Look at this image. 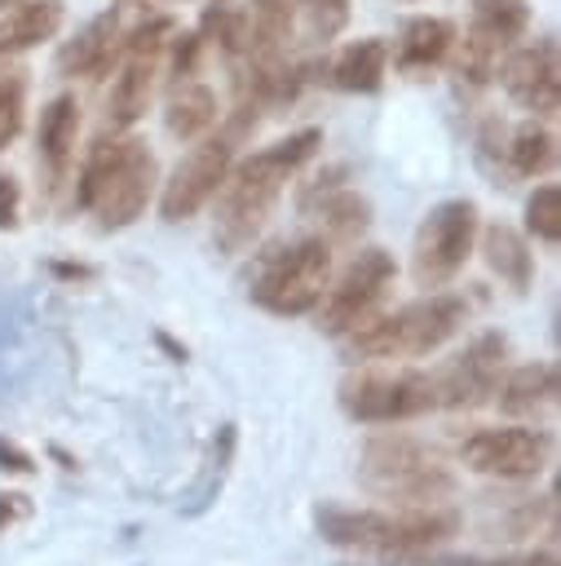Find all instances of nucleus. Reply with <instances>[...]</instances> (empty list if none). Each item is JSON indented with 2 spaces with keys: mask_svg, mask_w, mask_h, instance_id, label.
Wrapping results in <instances>:
<instances>
[{
  "mask_svg": "<svg viewBox=\"0 0 561 566\" xmlns=\"http://www.w3.org/2000/svg\"><path fill=\"white\" fill-rule=\"evenodd\" d=\"M322 146V128H296L261 150H252L243 164H230L216 199V217H212V239L225 252H247L261 230L269 226L287 181L318 155Z\"/></svg>",
  "mask_w": 561,
  "mask_h": 566,
  "instance_id": "obj_1",
  "label": "nucleus"
},
{
  "mask_svg": "<svg viewBox=\"0 0 561 566\" xmlns=\"http://www.w3.org/2000/svg\"><path fill=\"white\" fill-rule=\"evenodd\" d=\"M159 181V164L141 137H97L75 177V208L97 217V230H128Z\"/></svg>",
  "mask_w": 561,
  "mask_h": 566,
  "instance_id": "obj_2",
  "label": "nucleus"
},
{
  "mask_svg": "<svg viewBox=\"0 0 561 566\" xmlns=\"http://www.w3.org/2000/svg\"><path fill=\"white\" fill-rule=\"evenodd\" d=\"M358 486L402 509H437L455 495V473L437 447L411 433H375L358 455Z\"/></svg>",
  "mask_w": 561,
  "mask_h": 566,
  "instance_id": "obj_3",
  "label": "nucleus"
},
{
  "mask_svg": "<svg viewBox=\"0 0 561 566\" xmlns=\"http://www.w3.org/2000/svg\"><path fill=\"white\" fill-rule=\"evenodd\" d=\"M318 535L336 548L358 553H424L433 544H446L459 531L455 509H340L327 504L314 513Z\"/></svg>",
  "mask_w": 561,
  "mask_h": 566,
  "instance_id": "obj_4",
  "label": "nucleus"
},
{
  "mask_svg": "<svg viewBox=\"0 0 561 566\" xmlns=\"http://www.w3.org/2000/svg\"><path fill=\"white\" fill-rule=\"evenodd\" d=\"M468 323V301L455 292H428L393 314H371L349 327V349L362 358H424L442 349Z\"/></svg>",
  "mask_w": 561,
  "mask_h": 566,
  "instance_id": "obj_5",
  "label": "nucleus"
},
{
  "mask_svg": "<svg viewBox=\"0 0 561 566\" xmlns=\"http://www.w3.org/2000/svg\"><path fill=\"white\" fill-rule=\"evenodd\" d=\"M327 283H331V243L318 234V239H300L292 248L261 256L247 292L265 314L300 318L318 305Z\"/></svg>",
  "mask_w": 561,
  "mask_h": 566,
  "instance_id": "obj_6",
  "label": "nucleus"
},
{
  "mask_svg": "<svg viewBox=\"0 0 561 566\" xmlns=\"http://www.w3.org/2000/svg\"><path fill=\"white\" fill-rule=\"evenodd\" d=\"M481 230V212L473 199H442L437 208H428V217L415 230V248H411V274L420 287H446L464 261L473 256Z\"/></svg>",
  "mask_w": 561,
  "mask_h": 566,
  "instance_id": "obj_7",
  "label": "nucleus"
},
{
  "mask_svg": "<svg viewBox=\"0 0 561 566\" xmlns=\"http://www.w3.org/2000/svg\"><path fill=\"white\" fill-rule=\"evenodd\" d=\"M340 407L358 424H398L437 411L433 371H353L340 380Z\"/></svg>",
  "mask_w": 561,
  "mask_h": 566,
  "instance_id": "obj_8",
  "label": "nucleus"
},
{
  "mask_svg": "<svg viewBox=\"0 0 561 566\" xmlns=\"http://www.w3.org/2000/svg\"><path fill=\"white\" fill-rule=\"evenodd\" d=\"M393 279H398L393 256L384 248H362L345 265V274L322 287V296L314 305L318 310V327L322 332H349V327H358L362 318L375 314V305L384 301V292L393 287Z\"/></svg>",
  "mask_w": 561,
  "mask_h": 566,
  "instance_id": "obj_9",
  "label": "nucleus"
},
{
  "mask_svg": "<svg viewBox=\"0 0 561 566\" xmlns=\"http://www.w3.org/2000/svg\"><path fill=\"white\" fill-rule=\"evenodd\" d=\"M552 438L530 424H504V429H477L459 442V464L499 482L539 478L548 469Z\"/></svg>",
  "mask_w": 561,
  "mask_h": 566,
  "instance_id": "obj_10",
  "label": "nucleus"
},
{
  "mask_svg": "<svg viewBox=\"0 0 561 566\" xmlns=\"http://www.w3.org/2000/svg\"><path fill=\"white\" fill-rule=\"evenodd\" d=\"M504 367H508V336L504 332L473 336L446 367L433 371L437 407H455V411L486 407L504 380Z\"/></svg>",
  "mask_w": 561,
  "mask_h": 566,
  "instance_id": "obj_11",
  "label": "nucleus"
},
{
  "mask_svg": "<svg viewBox=\"0 0 561 566\" xmlns=\"http://www.w3.org/2000/svg\"><path fill=\"white\" fill-rule=\"evenodd\" d=\"M230 164H234V142H230L225 133H216V137H199L194 150L181 155L177 168H172V177L163 181L159 217L172 221V226L199 217V212L212 203V195L221 190Z\"/></svg>",
  "mask_w": 561,
  "mask_h": 566,
  "instance_id": "obj_12",
  "label": "nucleus"
},
{
  "mask_svg": "<svg viewBox=\"0 0 561 566\" xmlns=\"http://www.w3.org/2000/svg\"><path fill=\"white\" fill-rule=\"evenodd\" d=\"M499 84L508 88L512 102H521L530 115L552 119L561 111V66H557V40L539 35L517 49H504L499 57Z\"/></svg>",
  "mask_w": 561,
  "mask_h": 566,
  "instance_id": "obj_13",
  "label": "nucleus"
},
{
  "mask_svg": "<svg viewBox=\"0 0 561 566\" xmlns=\"http://www.w3.org/2000/svg\"><path fill=\"white\" fill-rule=\"evenodd\" d=\"M119 9H102L97 18H88L80 31H75V40H66L62 49H57V75H66V80H75V75H84V80H93V75H102L106 66H110V57L119 53Z\"/></svg>",
  "mask_w": 561,
  "mask_h": 566,
  "instance_id": "obj_14",
  "label": "nucleus"
},
{
  "mask_svg": "<svg viewBox=\"0 0 561 566\" xmlns=\"http://www.w3.org/2000/svg\"><path fill=\"white\" fill-rule=\"evenodd\" d=\"M455 22L451 18H437V13H415L402 22V35H398V71L406 75H424L433 71L437 62L451 57V44H455Z\"/></svg>",
  "mask_w": 561,
  "mask_h": 566,
  "instance_id": "obj_15",
  "label": "nucleus"
},
{
  "mask_svg": "<svg viewBox=\"0 0 561 566\" xmlns=\"http://www.w3.org/2000/svg\"><path fill=\"white\" fill-rule=\"evenodd\" d=\"M155 75H159V57H141V53H124L119 62V75L110 84V97H106V119L115 128H133L150 97H155Z\"/></svg>",
  "mask_w": 561,
  "mask_h": 566,
  "instance_id": "obj_16",
  "label": "nucleus"
},
{
  "mask_svg": "<svg viewBox=\"0 0 561 566\" xmlns=\"http://www.w3.org/2000/svg\"><path fill=\"white\" fill-rule=\"evenodd\" d=\"M389 75V44L380 35H362L353 44H345L336 53V62L327 66V80L340 93H380Z\"/></svg>",
  "mask_w": 561,
  "mask_h": 566,
  "instance_id": "obj_17",
  "label": "nucleus"
},
{
  "mask_svg": "<svg viewBox=\"0 0 561 566\" xmlns=\"http://www.w3.org/2000/svg\"><path fill=\"white\" fill-rule=\"evenodd\" d=\"M75 137H80V102L71 93H57L44 102L40 111V128H35V146L40 159L49 164L53 177H62L75 159Z\"/></svg>",
  "mask_w": 561,
  "mask_h": 566,
  "instance_id": "obj_18",
  "label": "nucleus"
},
{
  "mask_svg": "<svg viewBox=\"0 0 561 566\" xmlns=\"http://www.w3.org/2000/svg\"><path fill=\"white\" fill-rule=\"evenodd\" d=\"M62 27V0H18L0 18V62L53 40Z\"/></svg>",
  "mask_w": 561,
  "mask_h": 566,
  "instance_id": "obj_19",
  "label": "nucleus"
},
{
  "mask_svg": "<svg viewBox=\"0 0 561 566\" xmlns=\"http://www.w3.org/2000/svg\"><path fill=\"white\" fill-rule=\"evenodd\" d=\"M481 256H486L490 274H499V283H508L512 292H530V283H534V252H530L521 230H512L504 221L486 226L481 230Z\"/></svg>",
  "mask_w": 561,
  "mask_h": 566,
  "instance_id": "obj_20",
  "label": "nucleus"
},
{
  "mask_svg": "<svg viewBox=\"0 0 561 566\" xmlns=\"http://www.w3.org/2000/svg\"><path fill=\"white\" fill-rule=\"evenodd\" d=\"M557 394H561V371H557V363H526V367L508 371V376L499 380V389H495V398H499V407H504L508 416H534V411L552 407Z\"/></svg>",
  "mask_w": 561,
  "mask_h": 566,
  "instance_id": "obj_21",
  "label": "nucleus"
},
{
  "mask_svg": "<svg viewBox=\"0 0 561 566\" xmlns=\"http://www.w3.org/2000/svg\"><path fill=\"white\" fill-rule=\"evenodd\" d=\"M221 106H216V93L203 84V80H177V88L168 93V111H163V124L177 142H199L208 137V128L216 124Z\"/></svg>",
  "mask_w": 561,
  "mask_h": 566,
  "instance_id": "obj_22",
  "label": "nucleus"
},
{
  "mask_svg": "<svg viewBox=\"0 0 561 566\" xmlns=\"http://www.w3.org/2000/svg\"><path fill=\"white\" fill-rule=\"evenodd\" d=\"M318 203V217H322V230H327V243H358L362 230L371 226V203L349 190V186H318L305 195V208Z\"/></svg>",
  "mask_w": 561,
  "mask_h": 566,
  "instance_id": "obj_23",
  "label": "nucleus"
},
{
  "mask_svg": "<svg viewBox=\"0 0 561 566\" xmlns=\"http://www.w3.org/2000/svg\"><path fill=\"white\" fill-rule=\"evenodd\" d=\"M203 44H216L225 57H243L252 44V13L239 0H208L199 13Z\"/></svg>",
  "mask_w": 561,
  "mask_h": 566,
  "instance_id": "obj_24",
  "label": "nucleus"
},
{
  "mask_svg": "<svg viewBox=\"0 0 561 566\" xmlns=\"http://www.w3.org/2000/svg\"><path fill=\"white\" fill-rule=\"evenodd\" d=\"M504 49H508V44H504L499 35H490V31H481V27L468 22V31L455 35V44H451V53H455V75H459L468 88H486V84L495 80V71H499Z\"/></svg>",
  "mask_w": 561,
  "mask_h": 566,
  "instance_id": "obj_25",
  "label": "nucleus"
},
{
  "mask_svg": "<svg viewBox=\"0 0 561 566\" xmlns=\"http://www.w3.org/2000/svg\"><path fill=\"white\" fill-rule=\"evenodd\" d=\"M504 159L512 177H543L557 164V137L552 128H543L539 119H526L512 128V137L504 142Z\"/></svg>",
  "mask_w": 561,
  "mask_h": 566,
  "instance_id": "obj_26",
  "label": "nucleus"
},
{
  "mask_svg": "<svg viewBox=\"0 0 561 566\" xmlns=\"http://www.w3.org/2000/svg\"><path fill=\"white\" fill-rule=\"evenodd\" d=\"M468 4H473V27L499 35L504 44H512L530 31V4L526 0H468Z\"/></svg>",
  "mask_w": 561,
  "mask_h": 566,
  "instance_id": "obj_27",
  "label": "nucleus"
},
{
  "mask_svg": "<svg viewBox=\"0 0 561 566\" xmlns=\"http://www.w3.org/2000/svg\"><path fill=\"white\" fill-rule=\"evenodd\" d=\"M292 13L300 18L309 40H336L349 22V0H292Z\"/></svg>",
  "mask_w": 561,
  "mask_h": 566,
  "instance_id": "obj_28",
  "label": "nucleus"
},
{
  "mask_svg": "<svg viewBox=\"0 0 561 566\" xmlns=\"http://www.w3.org/2000/svg\"><path fill=\"white\" fill-rule=\"evenodd\" d=\"M22 111H27V71L0 66V150L13 146L22 133Z\"/></svg>",
  "mask_w": 561,
  "mask_h": 566,
  "instance_id": "obj_29",
  "label": "nucleus"
},
{
  "mask_svg": "<svg viewBox=\"0 0 561 566\" xmlns=\"http://www.w3.org/2000/svg\"><path fill=\"white\" fill-rule=\"evenodd\" d=\"M526 230L543 243H561V190L552 181L534 186V195L526 199Z\"/></svg>",
  "mask_w": 561,
  "mask_h": 566,
  "instance_id": "obj_30",
  "label": "nucleus"
},
{
  "mask_svg": "<svg viewBox=\"0 0 561 566\" xmlns=\"http://www.w3.org/2000/svg\"><path fill=\"white\" fill-rule=\"evenodd\" d=\"M177 35V22L168 18V13H155V18H146L137 31H128V35H119V53H141V57H163V49H168V40Z\"/></svg>",
  "mask_w": 561,
  "mask_h": 566,
  "instance_id": "obj_31",
  "label": "nucleus"
},
{
  "mask_svg": "<svg viewBox=\"0 0 561 566\" xmlns=\"http://www.w3.org/2000/svg\"><path fill=\"white\" fill-rule=\"evenodd\" d=\"M163 53H168L172 80H194L199 66H203V35H199V31H177Z\"/></svg>",
  "mask_w": 561,
  "mask_h": 566,
  "instance_id": "obj_32",
  "label": "nucleus"
},
{
  "mask_svg": "<svg viewBox=\"0 0 561 566\" xmlns=\"http://www.w3.org/2000/svg\"><path fill=\"white\" fill-rule=\"evenodd\" d=\"M234 424H221L216 429V442H212V469H208V482H203V500L199 504H208L212 495H216V486H221V478H225V469H230V460H234Z\"/></svg>",
  "mask_w": 561,
  "mask_h": 566,
  "instance_id": "obj_33",
  "label": "nucleus"
},
{
  "mask_svg": "<svg viewBox=\"0 0 561 566\" xmlns=\"http://www.w3.org/2000/svg\"><path fill=\"white\" fill-rule=\"evenodd\" d=\"M18 212H22V186H18V177L0 172V230H13Z\"/></svg>",
  "mask_w": 561,
  "mask_h": 566,
  "instance_id": "obj_34",
  "label": "nucleus"
},
{
  "mask_svg": "<svg viewBox=\"0 0 561 566\" xmlns=\"http://www.w3.org/2000/svg\"><path fill=\"white\" fill-rule=\"evenodd\" d=\"M433 566H557L552 553H526V557H504V562H477V557H451V562H433Z\"/></svg>",
  "mask_w": 561,
  "mask_h": 566,
  "instance_id": "obj_35",
  "label": "nucleus"
},
{
  "mask_svg": "<svg viewBox=\"0 0 561 566\" xmlns=\"http://www.w3.org/2000/svg\"><path fill=\"white\" fill-rule=\"evenodd\" d=\"M0 469H4V473H35L40 464H35V455L22 451L13 438H0Z\"/></svg>",
  "mask_w": 561,
  "mask_h": 566,
  "instance_id": "obj_36",
  "label": "nucleus"
},
{
  "mask_svg": "<svg viewBox=\"0 0 561 566\" xmlns=\"http://www.w3.org/2000/svg\"><path fill=\"white\" fill-rule=\"evenodd\" d=\"M27 513H31V500L18 495V491H4V495H0V535H4L13 522H22Z\"/></svg>",
  "mask_w": 561,
  "mask_h": 566,
  "instance_id": "obj_37",
  "label": "nucleus"
},
{
  "mask_svg": "<svg viewBox=\"0 0 561 566\" xmlns=\"http://www.w3.org/2000/svg\"><path fill=\"white\" fill-rule=\"evenodd\" d=\"M53 274H62V279H93V270L80 265V261H53Z\"/></svg>",
  "mask_w": 561,
  "mask_h": 566,
  "instance_id": "obj_38",
  "label": "nucleus"
},
{
  "mask_svg": "<svg viewBox=\"0 0 561 566\" xmlns=\"http://www.w3.org/2000/svg\"><path fill=\"white\" fill-rule=\"evenodd\" d=\"M155 340H159V345H163V349L172 354V363H186V345H177V340H172L168 332H155Z\"/></svg>",
  "mask_w": 561,
  "mask_h": 566,
  "instance_id": "obj_39",
  "label": "nucleus"
},
{
  "mask_svg": "<svg viewBox=\"0 0 561 566\" xmlns=\"http://www.w3.org/2000/svg\"><path fill=\"white\" fill-rule=\"evenodd\" d=\"M49 455H53V460H57V464H62V469H75V460H71V455H66V451H62V447H53V451H49Z\"/></svg>",
  "mask_w": 561,
  "mask_h": 566,
  "instance_id": "obj_40",
  "label": "nucleus"
},
{
  "mask_svg": "<svg viewBox=\"0 0 561 566\" xmlns=\"http://www.w3.org/2000/svg\"><path fill=\"white\" fill-rule=\"evenodd\" d=\"M4 4H18V0H0V9H4Z\"/></svg>",
  "mask_w": 561,
  "mask_h": 566,
  "instance_id": "obj_41",
  "label": "nucleus"
},
{
  "mask_svg": "<svg viewBox=\"0 0 561 566\" xmlns=\"http://www.w3.org/2000/svg\"><path fill=\"white\" fill-rule=\"evenodd\" d=\"M252 4H265V0H252Z\"/></svg>",
  "mask_w": 561,
  "mask_h": 566,
  "instance_id": "obj_42",
  "label": "nucleus"
}]
</instances>
